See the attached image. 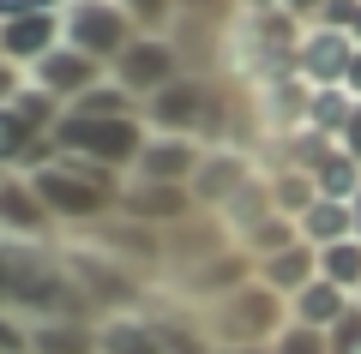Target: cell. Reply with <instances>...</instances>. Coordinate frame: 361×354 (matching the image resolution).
I'll use <instances>...</instances> for the list:
<instances>
[{
  "mask_svg": "<svg viewBox=\"0 0 361 354\" xmlns=\"http://www.w3.org/2000/svg\"><path fill=\"white\" fill-rule=\"evenodd\" d=\"M319 277L337 282V289H361V241L319 246Z\"/></svg>",
  "mask_w": 361,
  "mask_h": 354,
  "instance_id": "21",
  "label": "cell"
},
{
  "mask_svg": "<svg viewBox=\"0 0 361 354\" xmlns=\"http://www.w3.org/2000/svg\"><path fill=\"white\" fill-rule=\"evenodd\" d=\"M247 13H271V6H283V0H241Z\"/></svg>",
  "mask_w": 361,
  "mask_h": 354,
  "instance_id": "31",
  "label": "cell"
},
{
  "mask_svg": "<svg viewBox=\"0 0 361 354\" xmlns=\"http://www.w3.org/2000/svg\"><path fill=\"white\" fill-rule=\"evenodd\" d=\"M349 37H355V42H361V13H355V25H349Z\"/></svg>",
  "mask_w": 361,
  "mask_h": 354,
  "instance_id": "32",
  "label": "cell"
},
{
  "mask_svg": "<svg viewBox=\"0 0 361 354\" xmlns=\"http://www.w3.org/2000/svg\"><path fill=\"white\" fill-rule=\"evenodd\" d=\"M66 42V25L61 13H25V18H0V61H13V66H37L42 54H54Z\"/></svg>",
  "mask_w": 361,
  "mask_h": 354,
  "instance_id": "9",
  "label": "cell"
},
{
  "mask_svg": "<svg viewBox=\"0 0 361 354\" xmlns=\"http://www.w3.org/2000/svg\"><path fill=\"white\" fill-rule=\"evenodd\" d=\"M121 13L133 18V30H145V37H163V30L175 25V0H121Z\"/></svg>",
  "mask_w": 361,
  "mask_h": 354,
  "instance_id": "22",
  "label": "cell"
},
{
  "mask_svg": "<svg viewBox=\"0 0 361 354\" xmlns=\"http://www.w3.org/2000/svg\"><path fill=\"white\" fill-rule=\"evenodd\" d=\"M307 120H313L319 132H343V127H349V108H343V96H313Z\"/></svg>",
  "mask_w": 361,
  "mask_h": 354,
  "instance_id": "24",
  "label": "cell"
},
{
  "mask_svg": "<svg viewBox=\"0 0 361 354\" xmlns=\"http://www.w3.org/2000/svg\"><path fill=\"white\" fill-rule=\"evenodd\" d=\"M313 277H319V246H307V241H289L271 258H259V282H265L271 294H283V301H295Z\"/></svg>",
  "mask_w": 361,
  "mask_h": 354,
  "instance_id": "12",
  "label": "cell"
},
{
  "mask_svg": "<svg viewBox=\"0 0 361 354\" xmlns=\"http://www.w3.org/2000/svg\"><path fill=\"white\" fill-rule=\"evenodd\" d=\"M313 192H319V198H349V192H361V163L349 151H325L319 163H313Z\"/></svg>",
  "mask_w": 361,
  "mask_h": 354,
  "instance_id": "19",
  "label": "cell"
},
{
  "mask_svg": "<svg viewBox=\"0 0 361 354\" xmlns=\"http://www.w3.org/2000/svg\"><path fill=\"white\" fill-rule=\"evenodd\" d=\"M30 354H103L97 318H30Z\"/></svg>",
  "mask_w": 361,
  "mask_h": 354,
  "instance_id": "15",
  "label": "cell"
},
{
  "mask_svg": "<svg viewBox=\"0 0 361 354\" xmlns=\"http://www.w3.org/2000/svg\"><path fill=\"white\" fill-rule=\"evenodd\" d=\"M247 187V168H241V156H205L199 163V175H193V198H229V192H241Z\"/></svg>",
  "mask_w": 361,
  "mask_h": 354,
  "instance_id": "18",
  "label": "cell"
},
{
  "mask_svg": "<svg viewBox=\"0 0 361 354\" xmlns=\"http://www.w3.org/2000/svg\"><path fill=\"white\" fill-rule=\"evenodd\" d=\"M25 84H30V72H25V66L0 61V108H13V102L25 96Z\"/></svg>",
  "mask_w": 361,
  "mask_h": 354,
  "instance_id": "25",
  "label": "cell"
},
{
  "mask_svg": "<svg viewBox=\"0 0 361 354\" xmlns=\"http://www.w3.org/2000/svg\"><path fill=\"white\" fill-rule=\"evenodd\" d=\"M289 312H295V324H307V330H337L349 318V306H343V289H337V282L313 277L307 289L289 301Z\"/></svg>",
  "mask_w": 361,
  "mask_h": 354,
  "instance_id": "16",
  "label": "cell"
},
{
  "mask_svg": "<svg viewBox=\"0 0 361 354\" xmlns=\"http://www.w3.org/2000/svg\"><path fill=\"white\" fill-rule=\"evenodd\" d=\"M109 78H115V84L145 108L157 90H169V84L180 78V54H175V42H169V37H145V30H139V37H133L127 49L115 54Z\"/></svg>",
  "mask_w": 361,
  "mask_h": 354,
  "instance_id": "5",
  "label": "cell"
},
{
  "mask_svg": "<svg viewBox=\"0 0 361 354\" xmlns=\"http://www.w3.org/2000/svg\"><path fill=\"white\" fill-rule=\"evenodd\" d=\"M109 78V66L97 61V54H85V49H73V42H61L54 54H42L37 66H30V84L37 90H49L61 108H73V102H85L90 90Z\"/></svg>",
  "mask_w": 361,
  "mask_h": 354,
  "instance_id": "6",
  "label": "cell"
},
{
  "mask_svg": "<svg viewBox=\"0 0 361 354\" xmlns=\"http://www.w3.org/2000/svg\"><path fill=\"white\" fill-rule=\"evenodd\" d=\"M343 144H349V156H355V163H361V108L349 114V127H343Z\"/></svg>",
  "mask_w": 361,
  "mask_h": 354,
  "instance_id": "28",
  "label": "cell"
},
{
  "mask_svg": "<svg viewBox=\"0 0 361 354\" xmlns=\"http://www.w3.org/2000/svg\"><path fill=\"white\" fill-rule=\"evenodd\" d=\"M343 84H349V90L361 96V49H355V61H349V78H343Z\"/></svg>",
  "mask_w": 361,
  "mask_h": 354,
  "instance_id": "30",
  "label": "cell"
},
{
  "mask_svg": "<svg viewBox=\"0 0 361 354\" xmlns=\"http://www.w3.org/2000/svg\"><path fill=\"white\" fill-rule=\"evenodd\" d=\"M271 354H331V348H325V330L289 324V330H277V348H271Z\"/></svg>",
  "mask_w": 361,
  "mask_h": 354,
  "instance_id": "23",
  "label": "cell"
},
{
  "mask_svg": "<svg viewBox=\"0 0 361 354\" xmlns=\"http://www.w3.org/2000/svg\"><path fill=\"white\" fill-rule=\"evenodd\" d=\"M121 210H133L139 222H157V228H175L193 216V187H157V180H133L121 192Z\"/></svg>",
  "mask_w": 361,
  "mask_h": 354,
  "instance_id": "10",
  "label": "cell"
},
{
  "mask_svg": "<svg viewBox=\"0 0 361 354\" xmlns=\"http://www.w3.org/2000/svg\"><path fill=\"white\" fill-rule=\"evenodd\" d=\"M13 294V241H0V306Z\"/></svg>",
  "mask_w": 361,
  "mask_h": 354,
  "instance_id": "27",
  "label": "cell"
},
{
  "mask_svg": "<svg viewBox=\"0 0 361 354\" xmlns=\"http://www.w3.org/2000/svg\"><path fill=\"white\" fill-rule=\"evenodd\" d=\"M54 151L61 156H90V163L103 168H133L145 151V139H151V127H145V114H85V108H66L61 120H54Z\"/></svg>",
  "mask_w": 361,
  "mask_h": 354,
  "instance_id": "1",
  "label": "cell"
},
{
  "mask_svg": "<svg viewBox=\"0 0 361 354\" xmlns=\"http://www.w3.org/2000/svg\"><path fill=\"white\" fill-rule=\"evenodd\" d=\"M199 163H205L199 139H187V132H151L145 151H139V163H133V175L157 180V187H193Z\"/></svg>",
  "mask_w": 361,
  "mask_h": 354,
  "instance_id": "8",
  "label": "cell"
},
{
  "mask_svg": "<svg viewBox=\"0 0 361 354\" xmlns=\"http://www.w3.org/2000/svg\"><path fill=\"white\" fill-rule=\"evenodd\" d=\"M66 0H0V18H25V13H61Z\"/></svg>",
  "mask_w": 361,
  "mask_h": 354,
  "instance_id": "26",
  "label": "cell"
},
{
  "mask_svg": "<svg viewBox=\"0 0 361 354\" xmlns=\"http://www.w3.org/2000/svg\"><path fill=\"white\" fill-rule=\"evenodd\" d=\"M319 6H325V0H283V13H295V18L301 13H319Z\"/></svg>",
  "mask_w": 361,
  "mask_h": 354,
  "instance_id": "29",
  "label": "cell"
},
{
  "mask_svg": "<svg viewBox=\"0 0 361 354\" xmlns=\"http://www.w3.org/2000/svg\"><path fill=\"white\" fill-rule=\"evenodd\" d=\"M205 324L223 348H259L265 336L283 330V294H271L265 282H241V289L217 294V312Z\"/></svg>",
  "mask_w": 361,
  "mask_h": 354,
  "instance_id": "2",
  "label": "cell"
},
{
  "mask_svg": "<svg viewBox=\"0 0 361 354\" xmlns=\"http://www.w3.org/2000/svg\"><path fill=\"white\" fill-rule=\"evenodd\" d=\"M355 234H361V192H355Z\"/></svg>",
  "mask_w": 361,
  "mask_h": 354,
  "instance_id": "33",
  "label": "cell"
},
{
  "mask_svg": "<svg viewBox=\"0 0 361 354\" xmlns=\"http://www.w3.org/2000/svg\"><path fill=\"white\" fill-rule=\"evenodd\" d=\"M199 114H205V90H199L193 78H175L169 90H157V96L145 102V127L151 132H187V139H193Z\"/></svg>",
  "mask_w": 361,
  "mask_h": 354,
  "instance_id": "13",
  "label": "cell"
},
{
  "mask_svg": "<svg viewBox=\"0 0 361 354\" xmlns=\"http://www.w3.org/2000/svg\"><path fill=\"white\" fill-rule=\"evenodd\" d=\"M295 228H301V241H307V246H337V241H349L355 210H349L343 198H313L307 210L295 216Z\"/></svg>",
  "mask_w": 361,
  "mask_h": 354,
  "instance_id": "17",
  "label": "cell"
},
{
  "mask_svg": "<svg viewBox=\"0 0 361 354\" xmlns=\"http://www.w3.org/2000/svg\"><path fill=\"white\" fill-rule=\"evenodd\" d=\"M349 61H355V37H349V30H313V37L295 49V66L313 78V84H343Z\"/></svg>",
  "mask_w": 361,
  "mask_h": 354,
  "instance_id": "11",
  "label": "cell"
},
{
  "mask_svg": "<svg viewBox=\"0 0 361 354\" xmlns=\"http://www.w3.org/2000/svg\"><path fill=\"white\" fill-rule=\"evenodd\" d=\"M37 192H42V204H49V216H54V228H97L109 210H121V192H103V187H90L85 175H73V168L54 156L49 168H37Z\"/></svg>",
  "mask_w": 361,
  "mask_h": 354,
  "instance_id": "3",
  "label": "cell"
},
{
  "mask_svg": "<svg viewBox=\"0 0 361 354\" xmlns=\"http://www.w3.org/2000/svg\"><path fill=\"white\" fill-rule=\"evenodd\" d=\"M0 180H6V168H0Z\"/></svg>",
  "mask_w": 361,
  "mask_h": 354,
  "instance_id": "34",
  "label": "cell"
},
{
  "mask_svg": "<svg viewBox=\"0 0 361 354\" xmlns=\"http://www.w3.org/2000/svg\"><path fill=\"white\" fill-rule=\"evenodd\" d=\"M49 234H54V216L42 204L37 180L6 168V180H0V241H49Z\"/></svg>",
  "mask_w": 361,
  "mask_h": 354,
  "instance_id": "7",
  "label": "cell"
},
{
  "mask_svg": "<svg viewBox=\"0 0 361 354\" xmlns=\"http://www.w3.org/2000/svg\"><path fill=\"white\" fill-rule=\"evenodd\" d=\"M97 336H103V354H169V330L139 318V312L97 318Z\"/></svg>",
  "mask_w": 361,
  "mask_h": 354,
  "instance_id": "14",
  "label": "cell"
},
{
  "mask_svg": "<svg viewBox=\"0 0 361 354\" xmlns=\"http://www.w3.org/2000/svg\"><path fill=\"white\" fill-rule=\"evenodd\" d=\"M42 139H49V132H37L18 108H0V168H25V156L37 151Z\"/></svg>",
  "mask_w": 361,
  "mask_h": 354,
  "instance_id": "20",
  "label": "cell"
},
{
  "mask_svg": "<svg viewBox=\"0 0 361 354\" xmlns=\"http://www.w3.org/2000/svg\"><path fill=\"white\" fill-rule=\"evenodd\" d=\"M61 25H66V42H73V49L97 54L103 66H115V54L139 37L133 18L121 13V0H66V6H61Z\"/></svg>",
  "mask_w": 361,
  "mask_h": 354,
  "instance_id": "4",
  "label": "cell"
}]
</instances>
